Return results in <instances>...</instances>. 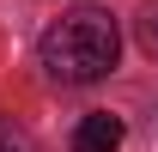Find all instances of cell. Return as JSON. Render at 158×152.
I'll return each instance as SVG.
<instances>
[{"instance_id": "4", "label": "cell", "mask_w": 158, "mask_h": 152, "mask_svg": "<svg viewBox=\"0 0 158 152\" xmlns=\"http://www.w3.org/2000/svg\"><path fill=\"white\" fill-rule=\"evenodd\" d=\"M0 152H43V146L31 140V128H19L12 116H0Z\"/></svg>"}, {"instance_id": "1", "label": "cell", "mask_w": 158, "mask_h": 152, "mask_svg": "<svg viewBox=\"0 0 158 152\" xmlns=\"http://www.w3.org/2000/svg\"><path fill=\"white\" fill-rule=\"evenodd\" d=\"M37 61L55 85H98L103 73H116L122 61V31L103 6H73L61 12L37 43Z\"/></svg>"}, {"instance_id": "3", "label": "cell", "mask_w": 158, "mask_h": 152, "mask_svg": "<svg viewBox=\"0 0 158 152\" xmlns=\"http://www.w3.org/2000/svg\"><path fill=\"white\" fill-rule=\"evenodd\" d=\"M134 37H140V49L158 61V0H146L140 6V19H134Z\"/></svg>"}, {"instance_id": "2", "label": "cell", "mask_w": 158, "mask_h": 152, "mask_svg": "<svg viewBox=\"0 0 158 152\" xmlns=\"http://www.w3.org/2000/svg\"><path fill=\"white\" fill-rule=\"evenodd\" d=\"M122 116H110V110H98V116H85L73 128V152H116L122 146Z\"/></svg>"}]
</instances>
